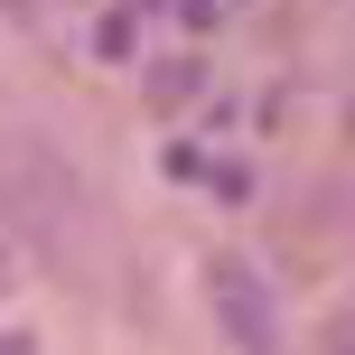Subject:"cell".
I'll return each mask as SVG.
<instances>
[{
    "mask_svg": "<svg viewBox=\"0 0 355 355\" xmlns=\"http://www.w3.org/2000/svg\"><path fill=\"white\" fill-rule=\"evenodd\" d=\"M215 309H225V327H234V346H243V355H262V346H271L262 290H252V271H243V262H215Z\"/></svg>",
    "mask_w": 355,
    "mask_h": 355,
    "instance_id": "obj_1",
    "label": "cell"
}]
</instances>
